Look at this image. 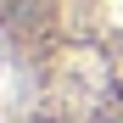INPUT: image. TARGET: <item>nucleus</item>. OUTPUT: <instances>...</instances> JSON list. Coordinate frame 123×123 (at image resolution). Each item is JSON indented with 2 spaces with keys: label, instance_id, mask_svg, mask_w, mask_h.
<instances>
[{
  "label": "nucleus",
  "instance_id": "nucleus-1",
  "mask_svg": "<svg viewBox=\"0 0 123 123\" xmlns=\"http://www.w3.org/2000/svg\"><path fill=\"white\" fill-rule=\"evenodd\" d=\"M0 45L45 106L123 123V0H0Z\"/></svg>",
  "mask_w": 123,
  "mask_h": 123
},
{
  "label": "nucleus",
  "instance_id": "nucleus-2",
  "mask_svg": "<svg viewBox=\"0 0 123 123\" xmlns=\"http://www.w3.org/2000/svg\"><path fill=\"white\" fill-rule=\"evenodd\" d=\"M23 123H101V117H78V112H56V106H39L34 117H23Z\"/></svg>",
  "mask_w": 123,
  "mask_h": 123
}]
</instances>
